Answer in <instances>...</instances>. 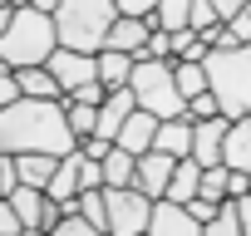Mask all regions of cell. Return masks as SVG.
Listing matches in <instances>:
<instances>
[{
  "mask_svg": "<svg viewBox=\"0 0 251 236\" xmlns=\"http://www.w3.org/2000/svg\"><path fill=\"white\" fill-rule=\"evenodd\" d=\"M79 148L64 98H15L10 108H0V153H54L69 158Z\"/></svg>",
  "mask_w": 251,
  "mask_h": 236,
  "instance_id": "obj_1",
  "label": "cell"
},
{
  "mask_svg": "<svg viewBox=\"0 0 251 236\" xmlns=\"http://www.w3.org/2000/svg\"><path fill=\"white\" fill-rule=\"evenodd\" d=\"M59 49V30H54V15L35 10V5H20L10 30L0 35V64L10 69H30V64H50V54Z\"/></svg>",
  "mask_w": 251,
  "mask_h": 236,
  "instance_id": "obj_2",
  "label": "cell"
},
{
  "mask_svg": "<svg viewBox=\"0 0 251 236\" xmlns=\"http://www.w3.org/2000/svg\"><path fill=\"white\" fill-rule=\"evenodd\" d=\"M113 20H118L113 0H59V10H54L59 45L64 49H84V54H99L108 45Z\"/></svg>",
  "mask_w": 251,
  "mask_h": 236,
  "instance_id": "obj_3",
  "label": "cell"
},
{
  "mask_svg": "<svg viewBox=\"0 0 251 236\" xmlns=\"http://www.w3.org/2000/svg\"><path fill=\"white\" fill-rule=\"evenodd\" d=\"M207 89L217 94L226 118H251V45L212 49L207 59Z\"/></svg>",
  "mask_w": 251,
  "mask_h": 236,
  "instance_id": "obj_4",
  "label": "cell"
},
{
  "mask_svg": "<svg viewBox=\"0 0 251 236\" xmlns=\"http://www.w3.org/2000/svg\"><path fill=\"white\" fill-rule=\"evenodd\" d=\"M173 64H177V59H138V64H133L128 89H133L138 108H148L153 118H182V113H187V98L177 94Z\"/></svg>",
  "mask_w": 251,
  "mask_h": 236,
  "instance_id": "obj_5",
  "label": "cell"
},
{
  "mask_svg": "<svg viewBox=\"0 0 251 236\" xmlns=\"http://www.w3.org/2000/svg\"><path fill=\"white\" fill-rule=\"evenodd\" d=\"M108 197V236H143L153 221V197L138 187H103Z\"/></svg>",
  "mask_w": 251,
  "mask_h": 236,
  "instance_id": "obj_6",
  "label": "cell"
},
{
  "mask_svg": "<svg viewBox=\"0 0 251 236\" xmlns=\"http://www.w3.org/2000/svg\"><path fill=\"white\" fill-rule=\"evenodd\" d=\"M50 74L59 79V89L64 94H74V89H84V84H94L99 79V54H84V49H54L50 54Z\"/></svg>",
  "mask_w": 251,
  "mask_h": 236,
  "instance_id": "obj_7",
  "label": "cell"
},
{
  "mask_svg": "<svg viewBox=\"0 0 251 236\" xmlns=\"http://www.w3.org/2000/svg\"><path fill=\"white\" fill-rule=\"evenodd\" d=\"M173 167H177V158H168V153L148 148V153L138 158V177H133V187H138V192H148L153 202H163V197H168V182H173Z\"/></svg>",
  "mask_w": 251,
  "mask_h": 236,
  "instance_id": "obj_8",
  "label": "cell"
},
{
  "mask_svg": "<svg viewBox=\"0 0 251 236\" xmlns=\"http://www.w3.org/2000/svg\"><path fill=\"white\" fill-rule=\"evenodd\" d=\"M226 128H231V118L217 113V118H202V123H192V158L202 167H217L222 163V143H226Z\"/></svg>",
  "mask_w": 251,
  "mask_h": 236,
  "instance_id": "obj_9",
  "label": "cell"
},
{
  "mask_svg": "<svg viewBox=\"0 0 251 236\" xmlns=\"http://www.w3.org/2000/svg\"><path fill=\"white\" fill-rule=\"evenodd\" d=\"M133 108H138L133 89H113V94L99 103V128H94V138H108V143H118V133H123V123L133 118Z\"/></svg>",
  "mask_w": 251,
  "mask_h": 236,
  "instance_id": "obj_10",
  "label": "cell"
},
{
  "mask_svg": "<svg viewBox=\"0 0 251 236\" xmlns=\"http://www.w3.org/2000/svg\"><path fill=\"white\" fill-rule=\"evenodd\" d=\"M148 236H202V221L177 202H158L153 221H148Z\"/></svg>",
  "mask_w": 251,
  "mask_h": 236,
  "instance_id": "obj_11",
  "label": "cell"
},
{
  "mask_svg": "<svg viewBox=\"0 0 251 236\" xmlns=\"http://www.w3.org/2000/svg\"><path fill=\"white\" fill-rule=\"evenodd\" d=\"M158 30V15L153 20H138V15H118L113 20V30H108V45L103 49H123V54H138L143 45H148V35Z\"/></svg>",
  "mask_w": 251,
  "mask_h": 236,
  "instance_id": "obj_12",
  "label": "cell"
},
{
  "mask_svg": "<svg viewBox=\"0 0 251 236\" xmlns=\"http://www.w3.org/2000/svg\"><path fill=\"white\" fill-rule=\"evenodd\" d=\"M158 123H163V118H153L148 108H133V118H128L123 133H118V148L133 153V158H143V153L153 148V138H158Z\"/></svg>",
  "mask_w": 251,
  "mask_h": 236,
  "instance_id": "obj_13",
  "label": "cell"
},
{
  "mask_svg": "<svg viewBox=\"0 0 251 236\" xmlns=\"http://www.w3.org/2000/svg\"><path fill=\"white\" fill-rule=\"evenodd\" d=\"M192 123H197V118H187V113L182 118H163L153 148L168 153V158H192Z\"/></svg>",
  "mask_w": 251,
  "mask_h": 236,
  "instance_id": "obj_14",
  "label": "cell"
},
{
  "mask_svg": "<svg viewBox=\"0 0 251 236\" xmlns=\"http://www.w3.org/2000/svg\"><path fill=\"white\" fill-rule=\"evenodd\" d=\"M222 163L231 172H251V118H231L226 143H222Z\"/></svg>",
  "mask_w": 251,
  "mask_h": 236,
  "instance_id": "obj_15",
  "label": "cell"
},
{
  "mask_svg": "<svg viewBox=\"0 0 251 236\" xmlns=\"http://www.w3.org/2000/svg\"><path fill=\"white\" fill-rule=\"evenodd\" d=\"M197 192H202V163H197V158H177V167H173V182H168V197H163V202L187 207Z\"/></svg>",
  "mask_w": 251,
  "mask_h": 236,
  "instance_id": "obj_16",
  "label": "cell"
},
{
  "mask_svg": "<svg viewBox=\"0 0 251 236\" xmlns=\"http://www.w3.org/2000/svg\"><path fill=\"white\" fill-rule=\"evenodd\" d=\"M133 54H123V49H99V84L113 94V89H128V79H133Z\"/></svg>",
  "mask_w": 251,
  "mask_h": 236,
  "instance_id": "obj_17",
  "label": "cell"
},
{
  "mask_svg": "<svg viewBox=\"0 0 251 236\" xmlns=\"http://www.w3.org/2000/svg\"><path fill=\"white\" fill-rule=\"evenodd\" d=\"M15 79H20V94H25V98H64V89H59V79L50 74V64L15 69Z\"/></svg>",
  "mask_w": 251,
  "mask_h": 236,
  "instance_id": "obj_18",
  "label": "cell"
},
{
  "mask_svg": "<svg viewBox=\"0 0 251 236\" xmlns=\"http://www.w3.org/2000/svg\"><path fill=\"white\" fill-rule=\"evenodd\" d=\"M15 167H20V182H25V187H50L59 158H54V153H20Z\"/></svg>",
  "mask_w": 251,
  "mask_h": 236,
  "instance_id": "obj_19",
  "label": "cell"
},
{
  "mask_svg": "<svg viewBox=\"0 0 251 236\" xmlns=\"http://www.w3.org/2000/svg\"><path fill=\"white\" fill-rule=\"evenodd\" d=\"M133 177H138V158L113 143L108 158H103V187H133Z\"/></svg>",
  "mask_w": 251,
  "mask_h": 236,
  "instance_id": "obj_20",
  "label": "cell"
},
{
  "mask_svg": "<svg viewBox=\"0 0 251 236\" xmlns=\"http://www.w3.org/2000/svg\"><path fill=\"white\" fill-rule=\"evenodd\" d=\"M173 79H177V94H182V98L207 94V64H187V59H177V64H173Z\"/></svg>",
  "mask_w": 251,
  "mask_h": 236,
  "instance_id": "obj_21",
  "label": "cell"
},
{
  "mask_svg": "<svg viewBox=\"0 0 251 236\" xmlns=\"http://www.w3.org/2000/svg\"><path fill=\"white\" fill-rule=\"evenodd\" d=\"M173 54L187 59V64H202V59L212 54V45H207L197 30H173Z\"/></svg>",
  "mask_w": 251,
  "mask_h": 236,
  "instance_id": "obj_22",
  "label": "cell"
},
{
  "mask_svg": "<svg viewBox=\"0 0 251 236\" xmlns=\"http://www.w3.org/2000/svg\"><path fill=\"white\" fill-rule=\"evenodd\" d=\"M64 113H69V128H74L79 143L94 138V128H99V108H94V103H69V98H64Z\"/></svg>",
  "mask_w": 251,
  "mask_h": 236,
  "instance_id": "obj_23",
  "label": "cell"
},
{
  "mask_svg": "<svg viewBox=\"0 0 251 236\" xmlns=\"http://www.w3.org/2000/svg\"><path fill=\"white\" fill-rule=\"evenodd\" d=\"M202 236H241V216H236V197L222 202V212L202 226Z\"/></svg>",
  "mask_w": 251,
  "mask_h": 236,
  "instance_id": "obj_24",
  "label": "cell"
},
{
  "mask_svg": "<svg viewBox=\"0 0 251 236\" xmlns=\"http://www.w3.org/2000/svg\"><path fill=\"white\" fill-rule=\"evenodd\" d=\"M187 15H192V0H158V30H187Z\"/></svg>",
  "mask_w": 251,
  "mask_h": 236,
  "instance_id": "obj_25",
  "label": "cell"
},
{
  "mask_svg": "<svg viewBox=\"0 0 251 236\" xmlns=\"http://www.w3.org/2000/svg\"><path fill=\"white\" fill-rule=\"evenodd\" d=\"M79 216H89L99 231H108V197H103V187H94V192H79Z\"/></svg>",
  "mask_w": 251,
  "mask_h": 236,
  "instance_id": "obj_26",
  "label": "cell"
},
{
  "mask_svg": "<svg viewBox=\"0 0 251 236\" xmlns=\"http://www.w3.org/2000/svg\"><path fill=\"white\" fill-rule=\"evenodd\" d=\"M226 163H217V167H202V192L197 197H207V202H226Z\"/></svg>",
  "mask_w": 251,
  "mask_h": 236,
  "instance_id": "obj_27",
  "label": "cell"
},
{
  "mask_svg": "<svg viewBox=\"0 0 251 236\" xmlns=\"http://www.w3.org/2000/svg\"><path fill=\"white\" fill-rule=\"evenodd\" d=\"M133 59H177V54H173V35H168V30H153L148 45H143Z\"/></svg>",
  "mask_w": 251,
  "mask_h": 236,
  "instance_id": "obj_28",
  "label": "cell"
},
{
  "mask_svg": "<svg viewBox=\"0 0 251 236\" xmlns=\"http://www.w3.org/2000/svg\"><path fill=\"white\" fill-rule=\"evenodd\" d=\"M50 236H108V231H99L89 216H79V212H74V216H59V226H54Z\"/></svg>",
  "mask_w": 251,
  "mask_h": 236,
  "instance_id": "obj_29",
  "label": "cell"
},
{
  "mask_svg": "<svg viewBox=\"0 0 251 236\" xmlns=\"http://www.w3.org/2000/svg\"><path fill=\"white\" fill-rule=\"evenodd\" d=\"M212 25H222V15H217V5L212 0H192V15H187V30H212Z\"/></svg>",
  "mask_w": 251,
  "mask_h": 236,
  "instance_id": "obj_30",
  "label": "cell"
},
{
  "mask_svg": "<svg viewBox=\"0 0 251 236\" xmlns=\"http://www.w3.org/2000/svg\"><path fill=\"white\" fill-rule=\"evenodd\" d=\"M222 113V103H217V94L207 89V94H197V98H187V118H197V123H202V118H217Z\"/></svg>",
  "mask_w": 251,
  "mask_h": 236,
  "instance_id": "obj_31",
  "label": "cell"
},
{
  "mask_svg": "<svg viewBox=\"0 0 251 236\" xmlns=\"http://www.w3.org/2000/svg\"><path fill=\"white\" fill-rule=\"evenodd\" d=\"M15 98H25V94H20V79H15L10 64H0V108H10Z\"/></svg>",
  "mask_w": 251,
  "mask_h": 236,
  "instance_id": "obj_32",
  "label": "cell"
},
{
  "mask_svg": "<svg viewBox=\"0 0 251 236\" xmlns=\"http://www.w3.org/2000/svg\"><path fill=\"white\" fill-rule=\"evenodd\" d=\"M20 187V167H15V153H0V192H15Z\"/></svg>",
  "mask_w": 251,
  "mask_h": 236,
  "instance_id": "obj_33",
  "label": "cell"
},
{
  "mask_svg": "<svg viewBox=\"0 0 251 236\" xmlns=\"http://www.w3.org/2000/svg\"><path fill=\"white\" fill-rule=\"evenodd\" d=\"M20 231H25L20 212L10 207V197H0V236H20Z\"/></svg>",
  "mask_w": 251,
  "mask_h": 236,
  "instance_id": "obj_34",
  "label": "cell"
},
{
  "mask_svg": "<svg viewBox=\"0 0 251 236\" xmlns=\"http://www.w3.org/2000/svg\"><path fill=\"white\" fill-rule=\"evenodd\" d=\"M118 15H138V20H153L158 15V0H113Z\"/></svg>",
  "mask_w": 251,
  "mask_h": 236,
  "instance_id": "obj_35",
  "label": "cell"
},
{
  "mask_svg": "<svg viewBox=\"0 0 251 236\" xmlns=\"http://www.w3.org/2000/svg\"><path fill=\"white\" fill-rule=\"evenodd\" d=\"M64 98H69V103H94V108H99V103L108 98V89L94 79V84H84V89H74V94H64Z\"/></svg>",
  "mask_w": 251,
  "mask_h": 236,
  "instance_id": "obj_36",
  "label": "cell"
},
{
  "mask_svg": "<svg viewBox=\"0 0 251 236\" xmlns=\"http://www.w3.org/2000/svg\"><path fill=\"white\" fill-rule=\"evenodd\" d=\"M79 182H84V192L103 187V163H99V158H84V163H79Z\"/></svg>",
  "mask_w": 251,
  "mask_h": 236,
  "instance_id": "obj_37",
  "label": "cell"
},
{
  "mask_svg": "<svg viewBox=\"0 0 251 236\" xmlns=\"http://www.w3.org/2000/svg\"><path fill=\"white\" fill-rule=\"evenodd\" d=\"M226 25H231V35H236L241 45H251V5H241V10H236Z\"/></svg>",
  "mask_w": 251,
  "mask_h": 236,
  "instance_id": "obj_38",
  "label": "cell"
},
{
  "mask_svg": "<svg viewBox=\"0 0 251 236\" xmlns=\"http://www.w3.org/2000/svg\"><path fill=\"white\" fill-rule=\"evenodd\" d=\"M187 212H192V216H197V221L207 226V221H212V216L222 212V202H207V197H192V202H187Z\"/></svg>",
  "mask_w": 251,
  "mask_h": 236,
  "instance_id": "obj_39",
  "label": "cell"
},
{
  "mask_svg": "<svg viewBox=\"0 0 251 236\" xmlns=\"http://www.w3.org/2000/svg\"><path fill=\"white\" fill-rule=\"evenodd\" d=\"M108 148H113L108 138H84V143H79V153H84V158H99V163L108 158Z\"/></svg>",
  "mask_w": 251,
  "mask_h": 236,
  "instance_id": "obj_40",
  "label": "cell"
},
{
  "mask_svg": "<svg viewBox=\"0 0 251 236\" xmlns=\"http://www.w3.org/2000/svg\"><path fill=\"white\" fill-rule=\"evenodd\" d=\"M251 192V172H226V197H246Z\"/></svg>",
  "mask_w": 251,
  "mask_h": 236,
  "instance_id": "obj_41",
  "label": "cell"
},
{
  "mask_svg": "<svg viewBox=\"0 0 251 236\" xmlns=\"http://www.w3.org/2000/svg\"><path fill=\"white\" fill-rule=\"evenodd\" d=\"M236 216H241V236H251V192L236 197Z\"/></svg>",
  "mask_w": 251,
  "mask_h": 236,
  "instance_id": "obj_42",
  "label": "cell"
},
{
  "mask_svg": "<svg viewBox=\"0 0 251 236\" xmlns=\"http://www.w3.org/2000/svg\"><path fill=\"white\" fill-rule=\"evenodd\" d=\"M212 5H217V15H222V25H226V20H231L241 5H251V0H212Z\"/></svg>",
  "mask_w": 251,
  "mask_h": 236,
  "instance_id": "obj_43",
  "label": "cell"
},
{
  "mask_svg": "<svg viewBox=\"0 0 251 236\" xmlns=\"http://www.w3.org/2000/svg\"><path fill=\"white\" fill-rule=\"evenodd\" d=\"M15 10H20V5H0V35L10 30V20H15Z\"/></svg>",
  "mask_w": 251,
  "mask_h": 236,
  "instance_id": "obj_44",
  "label": "cell"
},
{
  "mask_svg": "<svg viewBox=\"0 0 251 236\" xmlns=\"http://www.w3.org/2000/svg\"><path fill=\"white\" fill-rule=\"evenodd\" d=\"M30 5H35V10H45V15H54V10H59V0H30Z\"/></svg>",
  "mask_w": 251,
  "mask_h": 236,
  "instance_id": "obj_45",
  "label": "cell"
},
{
  "mask_svg": "<svg viewBox=\"0 0 251 236\" xmlns=\"http://www.w3.org/2000/svg\"><path fill=\"white\" fill-rule=\"evenodd\" d=\"M0 5H30V0H0Z\"/></svg>",
  "mask_w": 251,
  "mask_h": 236,
  "instance_id": "obj_46",
  "label": "cell"
},
{
  "mask_svg": "<svg viewBox=\"0 0 251 236\" xmlns=\"http://www.w3.org/2000/svg\"><path fill=\"white\" fill-rule=\"evenodd\" d=\"M0 197H5V192H0Z\"/></svg>",
  "mask_w": 251,
  "mask_h": 236,
  "instance_id": "obj_47",
  "label": "cell"
},
{
  "mask_svg": "<svg viewBox=\"0 0 251 236\" xmlns=\"http://www.w3.org/2000/svg\"><path fill=\"white\" fill-rule=\"evenodd\" d=\"M143 236H148V231H143Z\"/></svg>",
  "mask_w": 251,
  "mask_h": 236,
  "instance_id": "obj_48",
  "label": "cell"
}]
</instances>
